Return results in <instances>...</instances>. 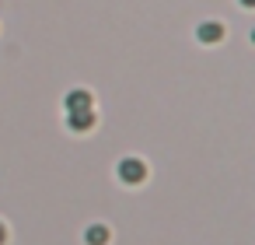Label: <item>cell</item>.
<instances>
[{
  "label": "cell",
  "mask_w": 255,
  "mask_h": 245,
  "mask_svg": "<svg viewBox=\"0 0 255 245\" xmlns=\"http://www.w3.org/2000/svg\"><path fill=\"white\" fill-rule=\"evenodd\" d=\"M7 242V228H4V221H0V245Z\"/></svg>",
  "instance_id": "6"
},
{
  "label": "cell",
  "mask_w": 255,
  "mask_h": 245,
  "mask_svg": "<svg viewBox=\"0 0 255 245\" xmlns=\"http://www.w3.org/2000/svg\"><path fill=\"white\" fill-rule=\"evenodd\" d=\"M84 242H88V245H105V242H109V228H105V224H91V228L84 231Z\"/></svg>",
  "instance_id": "5"
},
{
  "label": "cell",
  "mask_w": 255,
  "mask_h": 245,
  "mask_svg": "<svg viewBox=\"0 0 255 245\" xmlns=\"http://www.w3.org/2000/svg\"><path fill=\"white\" fill-rule=\"evenodd\" d=\"M67 126L74 130V133H88L91 126H95V112L88 109V112H67Z\"/></svg>",
  "instance_id": "4"
},
{
  "label": "cell",
  "mask_w": 255,
  "mask_h": 245,
  "mask_svg": "<svg viewBox=\"0 0 255 245\" xmlns=\"http://www.w3.org/2000/svg\"><path fill=\"white\" fill-rule=\"evenodd\" d=\"M196 39H199V42H206V46H213V42H220V39H224V25H220V21H206V25H199V28H196Z\"/></svg>",
  "instance_id": "3"
},
{
  "label": "cell",
  "mask_w": 255,
  "mask_h": 245,
  "mask_svg": "<svg viewBox=\"0 0 255 245\" xmlns=\"http://www.w3.org/2000/svg\"><path fill=\"white\" fill-rule=\"evenodd\" d=\"M241 4H245V7H252V4H255V0H241Z\"/></svg>",
  "instance_id": "7"
},
{
  "label": "cell",
  "mask_w": 255,
  "mask_h": 245,
  "mask_svg": "<svg viewBox=\"0 0 255 245\" xmlns=\"http://www.w3.org/2000/svg\"><path fill=\"white\" fill-rule=\"evenodd\" d=\"M116 175H119L126 186H140V182L147 179V165H143L140 158H123V161L116 165Z\"/></svg>",
  "instance_id": "1"
},
{
  "label": "cell",
  "mask_w": 255,
  "mask_h": 245,
  "mask_svg": "<svg viewBox=\"0 0 255 245\" xmlns=\"http://www.w3.org/2000/svg\"><path fill=\"white\" fill-rule=\"evenodd\" d=\"M91 105H95V98H91V91H84V88L70 91V95H67V102H63V109H67V112H88Z\"/></svg>",
  "instance_id": "2"
}]
</instances>
